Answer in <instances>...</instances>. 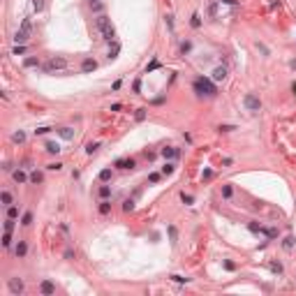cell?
I'll use <instances>...</instances> for the list:
<instances>
[{
	"mask_svg": "<svg viewBox=\"0 0 296 296\" xmlns=\"http://www.w3.org/2000/svg\"><path fill=\"white\" fill-rule=\"evenodd\" d=\"M65 67H67V60H65L63 56H58V58H51V60L44 65V72H56V69H65Z\"/></svg>",
	"mask_w": 296,
	"mask_h": 296,
	"instance_id": "cell-4",
	"label": "cell"
},
{
	"mask_svg": "<svg viewBox=\"0 0 296 296\" xmlns=\"http://www.w3.org/2000/svg\"><path fill=\"white\" fill-rule=\"evenodd\" d=\"M23 51H26V46H23V44H16L14 46V56H21Z\"/></svg>",
	"mask_w": 296,
	"mask_h": 296,
	"instance_id": "cell-29",
	"label": "cell"
},
{
	"mask_svg": "<svg viewBox=\"0 0 296 296\" xmlns=\"http://www.w3.org/2000/svg\"><path fill=\"white\" fill-rule=\"evenodd\" d=\"M7 217H14L16 220V217H19V208H16V206H9L7 208Z\"/></svg>",
	"mask_w": 296,
	"mask_h": 296,
	"instance_id": "cell-19",
	"label": "cell"
},
{
	"mask_svg": "<svg viewBox=\"0 0 296 296\" xmlns=\"http://www.w3.org/2000/svg\"><path fill=\"white\" fill-rule=\"evenodd\" d=\"M9 292L12 294H23V280L12 278V280H9Z\"/></svg>",
	"mask_w": 296,
	"mask_h": 296,
	"instance_id": "cell-6",
	"label": "cell"
},
{
	"mask_svg": "<svg viewBox=\"0 0 296 296\" xmlns=\"http://www.w3.org/2000/svg\"><path fill=\"white\" fill-rule=\"evenodd\" d=\"M224 76H227V67H217L215 72H213V79L215 81H224Z\"/></svg>",
	"mask_w": 296,
	"mask_h": 296,
	"instance_id": "cell-8",
	"label": "cell"
},
{
	"mask_svg": "<svg viewBox=\"0 0 296 296\" xmlns=\"http://www.w3.org/2000/svg\"><path fill=\"white\" fill-rule=\"evenodd\" d=\"M157 67H160V63H157V60H153V63L146 67V72H153V69H157Z\"/></svg>",
	"mask_w": 296,
	"mask_h": 296,
	"instance_id": "cell-34",
	"label": "cell"
},
{
	"mask_svg": "<svg viewBox=\"0 0 296 296\" xmlns=\"http://www.w3.org/2000/svg\"><path fill=\"white\" fill-rule=\"evenodd\" d=\"M49 169H51V171H58V169H63V164H60V162H56V164H49Z\"/></svg>",
	"mask_w": 296,
	"mask_h": 296,
	"instance_id": "cell-40",
	"label": "cell"
},
{
	"mask_svg": "<svg viewBox=\"0 0 296 296\" xmlns=\"http://www.w3.org/2000/svg\"><path fill=\"white\" fill-rule=\"evenodd\" d=\"M23 65H26V67H35V65H39V60H37V58H26Z\"/></svg>",
	"mask_w": 296,
	"mask_h": 296,
	"instance_id": "cell-22",
	"label": "cell"
},
{
	"mask_svg": "<svg viewBox=\"0 0 296 296\" xmlns=\"http://www.w3.org/2000/svg\"><path fill=\"white\" fill-rule=\"evenodd\" d=\"M224 268H227V271H234L236 266H234V262H224Z\"/></svg>",
	"mask_w": 296,
	"mask_h": 296,
	"instance_id": "cell-43",
	"label": "cell"
},
{
	"mask_svg": "<svg viewBox=\"0 0 296 296\" xmlns=\"http://www.w3.org/2000/svg\"><path fill=\"white\" fill-rule=\"evenodd\" d=\"M118 51H120V44L114 42V44H111V49H109V58H116V56H118Z\"/></svg>",
	"mask_w": 296,
	"mask_h": 296,
	"instance_id": "cell-15",
	"label": "cell"
},
{
	"mask_svg": "<svg viewBox=\"0 0 296 296\" xmlns=\"http://www.w3.org/2000/svg\"><path fill=\"white\" fill-rule=\"evenodd\" d=\"M111 178V169H102L100 171V181H109Z\"/></svg>",
	"mask_w": 296,
	"mask_h": 296,
	"instance_id": "cell-21",
	"label": "cell"
},
{
	"mask_svg": "<svg viewBox=\"0 0 296 296\" xmlns=\"http://www.w3.org/2000/svg\"><path fill=\"white\" fill-rule=\"evenodd\" d=\"M12 141H16V144H23V141H26V134H23V132H14V134H12Z\"/></svg>",
	"mask_w": 296,
	"mask_h": 296,
	"instance_id": "cell-16",
	"label": "cell"
},
{
	"mask_svg": "<svg viewBox=\"0 0 296 296\" xmlns=\"http://www.w3.org/2000/svg\"><path fill=\"white\" fill-rule=\"evenodd\" d=\"M33 7L37 9V12H42V7H44V3H42V0H33Z\"/></svg>",
	"mask_w": 296,
	"mask_h": 296,
	"instance_id": "cell-32",
	"label": "cell"
},
{
	"mask_svg": "<svg viewBox=\"0 0 296 296\" xmlns=\"http://www.w3.org/2000/svg\"><path fill=\"white\" fill-rule=\"evenodd\" d=\"M95 67H97V63L90 60V58H88V60H84V65H81V69H84V72H93Z\"/></svg>",
	"mask_w": 296,
	"mask_h": 296,
	"instance_id": "cell-11",
	"label": "cell"
},
{
	"mask_svg": "<svg viewBox=\"0 0 296 296\" xmlns=\"http://www.w3.org/2000/svg\"><path fill=\"white\" fill-rule=\"evenodd\" d=\"M95 26H97V30H100V35H102V39H106V42H114L116 33H114V26H111V21L106 19V16H97Z\"/></svg>",
	"mask_w": 296,
	"mask_h": 296,
	"instance_id": "cell-1",
	"label": "cell"
},
{
	"mask_svg": "<svg viewBox=\"0 0 296 296\" xmlns=\"http://www.w3.org/2000/svg\"><path fill=\"white\" fill-rule=\"evenodd\" d=\"M60 137H63V139H72V130H69V127H63V130H60Z\"/></svg>",
	"mask_w": 296,
	"mask_h": 296,
	"instance_id": "cell-23",
	"label": "cell"
},
{
	"mask_svg": "<svg viewBox=\"0 0 296 296\" xmlns=\"http://www.w3.org/2000/svg\"><path fill=\"white\" fill-rule=\"evenodd\" d=\"M39 292H42V294H53V292H56V285L49 282V280H44L42 285H39Z\"/></svg>",
	"mask_w": 296,
	"mask_h": 296,
	"instance_id": "cell-7",
	"label": "cell"
},
{
	"mask_svg": "<svg viewBox=\"0 0 296 296\" xmlns=\"http://www.w3.org/2000/svg\"><path fill=\"white\" fill-rule=\"evenodd\" d=\"M0 199H3V204H5V206H9V204H12V194H9L7 190H3V194H0Z\"/></svg>",
	"mask_w": 296,
	"mask_h": 296,
	"instance_id": "cell-18",
	"label": "cell"
},
{
	"mask_svg": "<svg viewBox=\"0 0 296 296\" xmlns=\"http://www.w3.org/2000/svg\"><path fill=\"white\" fill-rule=\"evenodd\" d=\"M97 148H100V144H88V146H86V151H88V153H90V155H93V153H95Z\"/></svg>",
	"mask_w": 296,
	"mask_h": 296,
	"instance_id": "cell-31",
	"label": "cell"
},
{
	"mask_svg": "<svg viewBox=\"0 0 296 296\" xmlns=\"http://www.w3.org/2000/svg\"><path fill=\"white\" fill-rule=\"evenodd\" d=\"M30 33H33V26H30V21L28 19H23L21 21V28L16 30V35H14V39H16V44H23L28 37H30Z\"/></svg>",
	"mask_w": 296,
	"mask_h": 296,
	"instance_id": "cell-3",
	"label": "cell"
},
{
	"mask_svg": "<svg viewBox=\"0 0 296 296\" xmlns=\"http://www.w3.org/2000/svg\"><path fill=\"white\" fill-rule=\"evenodd\" d=\"M46 151H49V153H60V146L53 144V141H46Z\"/></svg>",
	"mask_w": 296,
	"mask_h": 296,
	"instance_id": "cell-17",
	"label": "cell"
},
{
	"mask_svg": "<svg viewBox=\"0 0 296 296\" xmlns=\"http://www.w3.org/2000/svg\"><path fill=\"white\" fill-rule=\"evenodd\" d=\"M162 174H174V164H164V167H162Z\"/></svg>",
	"mask_w": 296,
	"mask_h": 296,
	"instance_id": "cell-27",
	"label": "cell"
},
{
	"mask_svg": "<svg viewBox=\"0 0 296 296\" xmlns=\"http://www.w3.org/2000/svg\"><path fill=\"white\" fill-rule=\"evenodd\" d=\"M116 167H120V169H132V167H134V160H118Z\"/></svg>",
	"mask_w": 296,
	"mask_h": 296,
	"instance_id": "cell-12",
	"label": "cell"
},
{
	"mask_svg": "<svg viewBox=\"0 0 296 296\" xmlns=\"http://www.w3.org/2000/svg\"><path fill=\"white\" fill-rule=\"evenodd\" d=\"M33 222V213H23V220H21V224H30Z\"/></svg>",
	"mask_w": 296,
	"mask_h": 296,
	"instance_id": "cell-25",
	"label": "cell"
},
{
	"mask_svg": "<svg viewBox=\"0 0 296 296\" xmlns=\"http://www.w3.org/2000/svg\"><path fill=\"white\" fill-rule=\"evenodd\" d=\"M271 271H273V273H282V264L273 262V264H271Z\"/></svg>",
	"mask_w": 296,
	"mask_h": 296,
	"instance_id": "cell-26",
	"label": "cell"
},
{
	"mask_svg": "<svg viewBox=\"0 0 296 296\" xmlns=\"http://www.w3.org/2000/svg\"><path fill=\"white\" fill-rule=\"evenodd\" d=\"M222 197H232V187H229V185L222 187Z\"/></svg>",
	"mask_w": 296,
	"mask_h": 296,
	"instance_id": "cell-36",
	"label": "cell"
},
{
	"mask_svg": "<svg viewBox=\"0 0 296 296\" xmlns=\"http://www.w3.org/2000/svg\"><path fill=\"white\" fill-rule=\"evenodd\" d=\"M171 280H176V282H187V278H181V275H171Z\"/></svg>",
	"mask_w": 296,
	"mask_h": 296,
	"instance_id": "cell-42",
	"label": "cell"
},
{
	"mask_svg": "<svg viewBox=\"0 0 296 296\" xmlns=\"http://www.w3.org/2000/svg\"><path fill=\"white\" fill-rule=\"evenodd\" d=\"M222 3H227V5H236V0H222Z\"/></svg>",
	"mask_w": 296,
	"mask_h": 296,
	"instance_id": "cell-44",
	"label": "cell"
},
{
	"mask_svg": "<svg viewBox=\"0 0 296 296\" xmlns=\"http://www.w3.org/2000/svg\"><path fill=\"white\" fill-rule=\"evenodd\" d=\"M148 181H151V183H157V181H160V174H151V176H148Z\"/></svg>",
	"mask_w": 296,
	"mask_h": 296,
	"instance_id": "cell-41",
	"label": "cell"
},
{
	"mask_svg": "<svg viewBox=\"0 0 296 296\" xmlns=\"http://www.w3.org/2000/svg\"><path fill=\"white\" fill-rule=\"evenodd\" d=\"M109 211H111V204H109V201H104V204L100 206V213H109Z\"/></svg>",
	"mask_w": 296,
	"mask_h": 296,
	"instance_id": "cell-30",
	"label": "cell"
},
{
	"mask_svg": "<svg viewBox=\"0 0 296 296\" xmlns=\"http://www.w3.org/2000/svg\"><path fill=\"white\" fill-rule=\"evenodd\" d=\"M14 252H16V257H26V252H28V245L23 243V241H19V245L14 248Z\"/></svg>",
	"mask_w": 296,
	"mask_h": 296,
	"instance_id": "cell-9",
	"label": "cell"
},
{
	"mask_svg": "<svg viewBox=\"0 0 296 296\" xmlns=\"http://www.w3.org/2000/svg\"><path fill=\"white\" fill-rule=\"evenodd\" d=\"M181 199H183V201H185V204H192V201H194V199H192V194H185V192H183V194H181Z\"/></svg>",
	"mask_w": 296,
	"mask_h": 296,
	"instance_id": "cell-33",
	"label": "cell"
},
{
	"mask_svg": "<svg viewBox=\"0 0 296 296\" xmlns=\"http://www.w3.org/2000/svg\"><path fill=\"white\" fill-rule=\"evenodd\" d=\"M12 178H14L16 183H26V181H28V176L23 174V171H14V174H12Z\"/></svg>",
	"mask_w": 296,
	"mask_h": 296,
	"instance_id": "cell-13",
	"label": "cell"
},
{
	"mask_svg": "<svg viewBox=\"0 0 296 296\" xmlns=\"http://www.w3.org/2000/svg\"><path fill=\"white\" fill-rule=\"evenodd\" d=\"M3 245H5V248L12 245V232H5V236H3Z\"/></svg>",
	"mask_w": 296,
	"mask_h": 296,
	"instance_id": "cell-20",
	"label": "cell"
},
{
	"mask_svg": "<svg viewBox=\"0 0 296 296\" xmlns=\"http://www.w3.org/2000/svg\"><path fill=\"white\" fill-rule=\"evenodd\" d=\"M109 194H111V190H109L106 185H102V187H100V197H102V199H106Z\"/></svg>",
	"mask_w": 296,
	"mask_h": 296,
	"instance_id": "cell-24",
	"label": "cell"
},
{
	"mask_svg": "<svg viewBox=\"0 0 296 296\" xmlns=\"http://www.w3.org/2000/svg\"><path fill=\"white\" fill-rule=\"evenodd\" d=\"M144 118H146V109H139L137 111V120H144Z\"/></svg>",
	"mask_w": 296,
	"mask_h": 296,
	"instance_id": "cell-37",
	"label": "cell"
},
{
	"mask_svg": "<svg viewBox=\"0 0 296 296\" xmlns=\"http://www.w3.org/2000/svg\"><path fill=\"white\" fill-rule=\"evenodd\" d=\"M169 236H171V243H176V229L169 227Z\"/></svg>",
	"mask_w": 296,
	"mask_h": 296,
	"instance_id": "cell-38",
	"label": "cell"
},
{
	"mask_svg": "<svg viewBox=\"0 0 296 296\" xmlns=\"http://www.w3.org/2000/svg\"><path fill=\"white\" fill-rule=\"evenodd\" d=\"M294 90H296V86H294Z\"/></svg>",
	"mask_w": 296,
	"mask_h": 296,
	"instance_id": "cell-45",
	"label": "cell"
},
{
	"mask_svg": "<svg viewBox=\"0 0 296 296\" xmlns=\"http://www.w3.org/2000/svg\"><path fill=\"white\" fill-rule=\"evenodd\" d=\"M245 106H248V111H259L262 109V102H259V97H254V95H245Z\"/></svg>",
	"mask_w": 296,
	"mask_h": 296,
	"instance_id": "cell-5",
	"label": "cell"
},
{
	"mask_svg": "<svg viewBox=\"0 0 296 296\" xmlns=\"http://www.w3.org/2000/svg\"><path fill=\"white\" fill-rule=\"evenodd\" d=\"M194 88H197V90L201 93V95H208V97H213V95H215V86H213L211 81L206 79V76H199V79L194 81Z\"/></svg>",
	"mask_w": 296,
	"mask_h": 296,
	"instance_id": "cell-2",
	"label": "cell"
},
{
	"mask_svg": "<svg viewBox=\"0 0 296 296\" xmlns=\"http://www.w3.org/2000/svg\"><path fill=\"white\" fill-rule=\"evenodd\" d=\"M132 208H134V201H130V199H127L125 204H123V211H127V213H130Z\"/></svg>",
	"mask_w": 296,
	"mask_h": 296,
	"instance_id": "cell-28",
	"label": "cell"
},
{
	"mask_svg": "<svg viewBox=\"0 0 296 296\" xmlns=\"http://www.w3.org/2000/svg\"><path fill=\"white\" fill-rule=\"evenodd\" d=\"M35 132H37V134H46V132H51V127H37Z\"/></svg>",
	"mask_w": 296,
	"mask_h": 296,
	"instance_id": "cell-39",
	"label": "cell"
},
{
	"mask_svg": "<svg viewBox=\"0 0 296 296\" xmlns=\"http://www.w3.org/2000/svg\"><path fill=\"white\" fill-rule=\"evenodd\" d=\"M190 23H192V28H199V23H201V21H199V14H194Z\"/></svg>",
	"mask_w": 296,
	"mask_h": 296,
	"instance_id": "cell-35",
	"label": "cell"
},
{
	"mask_svg": "<svg viewBox=\"0 0 296 296\" xmlns=\"http://www.w3.org/2000/svg\"><path fill=\"white\" fill-rule=\"evenodd\" d=\"M178 148H174V146H169V148H162V155L164 157H176V155H178Z\"/></svg>",
	"mask_w": 296,
	"mask_h": 296,
	"instance_id": "cell-10",
	"label": "cell"
},
{
	"mask_svg": "<svg viewBox=\"0 0 296 296\" xmlns=\"http://www.w3.org/2000/svg\"><path fill=\"white\" fill-rule=\"evenodd\" d=\"M30 181H33V183H42V181H44V174H42V171H33V174H30Z\"/></svg>",
	"mask_w": 296,
	"mask_h": 296,
	"instance_id": "cell-14",
	"label": "cell"
}]
</instances>
